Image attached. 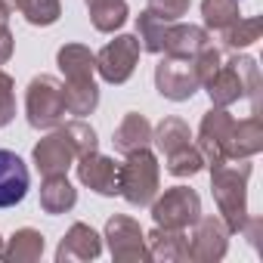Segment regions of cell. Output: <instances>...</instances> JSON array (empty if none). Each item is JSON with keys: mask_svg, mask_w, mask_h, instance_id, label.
<instances>
[{"mask_svg": "<svg viewBox=\"0 0 263 263\" xmlns=\"http://www.w3.org/2000/svg\"><path fill=\"white\" fill-rule=\"evenodd\" d=\"M111 143H115V152H121V155H130V152H137V149H146L152 143V124L140 111H130L115 127Z\"/></svg>", "mask_w": 263, "mask_h": 263, "instance_id": "17", "label": "cell"}, {"mask_svg": "<svg viewBox=\"0 0 263 263\" xmlns=\"http://www.w3.org/2000/svg\"><path fill=\"white\" fill-rule=\"evenodd\" d=\"M7 4H10V7H16V10H19V13H22V10H25V7H28V4H31V0H7Z\"/></svg>", "mask_w": 263, "mask_h": 263, "instance_id": "34", "label": "cell"}, {"mask_svg": "<svg viewBox=\"0 0 263 263\" xmlns=\"http://www.w3.org/2000/svg\"><path fill=\"white\" fill-rule=\"evenodd\" d=\"M10 10H13V7L7 4V0H0V22H7V19H10Z\"/></svg>", "mask_w": 263, "mask_h": 263, "instance_id": "33", "label": "cell"}, {"mask_svg": "<svg viewBox=\"0 0 263 263\" xmlns=\"http://www.w3.org/2000/svg\"><path fill=\"white\" fill-rule=\"evenodd\" d=\"M238 4H241V0H201V16H204V25H208V28H214V31L229 28L235 19H241Z\"/></svg>", "mask_w": 263, "mask_h": 263, "instance_id": "25", "label": "cell"}, {"mask_svg": "<svg viewBox=\"0 0 263 263\" xmlns=\"http://www.w3.org/2000/svg\"><path fill=\"white\" fill-rule=\"evenodd\" d=\"M263 34V19L260 16H251V19H235L229 28L220 31V41L226 50H245L251 44H257Z\"/></svg>", "mask_w": 263, "mask_h": 263, "instance_id": "23", "label": "cell"}, {"mask_svg": "<svg viewBox=\"0 0 263 263\" xmlns=\"http://www.w3.org/2000/svg\"><path fill=\"white\" fill-rule=\"evenodd\" d=\"M59 71L65 78V105L68 115H93L99 105V87L93 81L96 53L84 44H65L56 53Z\"/></svg>", "mask_w": 263, "mask_h": 263, "instance_id": "1", "label": "cell"}, {"mask_svg": "<svg viewBox=\"0 0 263 263\" xmlns=\"http://www.w3.org/2000/svg\"><path fill=\"white\" fill-rule=\"evenodd\" d=\"M59 130H62V137L71 143V149H74L78 158L87 155V152H96V146H99L96 130H93L90 124H84V121H68V124H62Z\"/></svg>", "mask_w": 263, "mask_h": 263, "instance_id": "27", "label": "cell"}, {"mask_svg": "<svg viewBox=\"0 0 263 263\" xmlns=\"http://www.w3.org/2000/svg\"><path fill=\"white\" fill-rule=\"evenodd\" d=\"M149 208H152L155 226H164V229H189L201 217V198L189 186H174L164 195H155Z\"/></svg>", "mask_w": 263, "mask_h": 263, "instance_id": "7", "label": "cell"}, {"mask_svg": "<svg viewBox=\"0 0 263 263\" xmlns=\"http://www.w3.org/2000/svg\"><path fill=\"white\" fill-rule=\"evenodd\" d=\"M155 87L164 99L171 102H186L195 96V90L201 87L198 74H195V65L192 59H174V56H164L158 65H155Z\"/></svg>", "mask_w": 263, "mask_h": 263, "instance_id": "10", "label": "cell"}, {"mask_svg": "<svg viewBox=\"0 0 263 263\" xmlns=\"http://www.w3.org/2000/svg\"><path fill=\"white\" fill-rule=\"evenodd\" d=\"M171 22H161L158 16H152L149 10L137 16V41L146 53H161L164 50V31Z\"/></svg>", "mask_w": 263, "mask_h": 263, "instance_id": "24", "label": "cell"}, {"mask_svg": "<svg viewBox=\"0 0 263 263\" xmlns=\"http://www.w3.org/2000/svg\"><path fill=\"white\" fill-rule=\"evenodd\" d=\"M105 241H108L111 257L121 260V263H146V260H152V254L146 248V232L140 229V223L134 217L115 214L105 223Z\"/></svg>", "mask_w": 263, "mask_h": 263, "instance_id": "9", "label": "cell"}, {"mask_svg": "<svg viewBox=\"0 0 263 263\" xmlns=\"http://www.w3.org/2000/svg\"><path fill=\"white\" fill-rule=\"evenodd\" d=\"M192 7V0H149L146 10L152 16H158L161 22H180Z\"/></svg>", "mask_w": 263, "mask_h": 263, "instance_id": "29", "label": "cell"}, {"mask_svg": "<svg viewBox=\"0 0 263 263\" xmlns=\"http://www.w3.org/2000/svg\"><path fill=\"white\" fill-rule=\"evenodd\" d=\"M0 254H4V238H0Z\"/></svg>", "mask_w": 263, "mask_h": 263, "instance_id": "35", "label": "cell"}, {"mask_svg": "<svg viewBox=\"0 0 263 263\" xmlns=\"http://www.w3.org/2000/svg\"><path fill=\"white\" fill-rule=\"evenodd\" d=\"M220 62H223V56H220V50H217V47H211V44L192 56V65H195V74H198L201 87H204V84H208V78L220 68Z\"/></svg>", "mask_w": 263, "mask_h": 263, "instance_id": "31", "label": "cell"}, {"mask_svg": "<svg viewBox=\"0 0 263 263\" xmlns=\"http://www.w3.org/2000/svg\"><path fill=\"white\" fill-rule=\"evenodd\" d=\"M208 96L214 105L220 108H229L232 102L238 99H251V111H260L257 108V96H260V68H257V59L251 56H235L229 62H220V68L208 78L204 84Z\"/></svg>", "mask_w": 263, "mask_h": 263, "instance_id": "3", "label": "cell"}, {"mask_svg": "<svg viewBox=\"0 0 263 263\" xmlns=\"http://www.w3.org/2000/svg\"><path fill=\"white\" fill-rule=\"evenodd\" d=\"M146 248L152 254V260H189V238H186V229H164V226H155L149 235H146Z\"/></svg>", "mask_w": 263, "mask_h": 263, "instance_id": "18", "label": "cell"}, {"mask_svg": "<svg viewBox=\"0 0 263 263\" xmlns=\"http://www.w3.org/2000/svg\"><path fill=\"white\" fill-rule=\"evenodd\" d=\"M87 10H90V22H93V28L102 31V34L118 31V28L127 22V16H130V10H127L124 0H90Z\"/></svg>", "mask_w": 263, "mask_h": 263, "instance_id": "21", "label": "cell"}, {"mask_svg": "<svg viewBox=\"0 0 263 263\" xmlns=\"http://www.w3.org/2000/svg\"><path fill=\"white\" fill-rule=\"evenodd\" d=\"M140 41L137 34H118L96 53V71L105 84H124L130 81L137 62H140Z\"/></svg>", "mask_w": 263, "mask_h": 263, "instance_id": "8", "label": "cell"}, {"mask_svg": "<svg viewBox=\"0 0 263 263\" xmlns=\"http://www.w3.org/2000/svg\"><path fill=\"white\" fill-rule=\"evenodd\" d=\"M232 140H235V118L226 111V108H220V105H214L204 118H201V124H198V152H201V158H204V164L208 167H217V164H223V161H235V155H232Z\"/></svg>", "mask_w": 263, "mask_h": 263, "instance_id": "6", "label": "cell"}, {"mask_svg": "<svg viewBox=\"0 0 263 263\" xmlns=\"http://www.w3.org/2000/svg\"><path fill=\"white\" fill-rule=\"evenodd\" d=\"M16 118V81L0 68V127Z\"/></svg>", "mask_w": 263, "mask_h": 263, "instance_id": "30", "label": "cell"}, {"mask_svg": "<svg viewBox=\"0 0 263 263\" xmlns=\"http://www.w3.org/2000/svg\"><path fill=\"white\" fill-rule=\"evenodd\" d=\"M161 189V167L158 158L146 149L130 152L124 164H118V195L134 204V208H149Z\"/></svg>", "mask_w": 263, "mask_h": 263, "instance_id": "4", "label": "cell"}, {"mask_svg": "<svg viewBox=\"0 0 263 263\" xmlns=\"http://www.w3.org/2000/svg\"><path fill=\"white\" fill-rule=\"evenodd\" d=\"M248 180H251V161H223L211 167V192L220 208V220L229 232H241L251 211H248Z\"/></svg>", "mask_w": 263, "mask_h": 263, "instance_id": "2", "label": "cell"}, {"mask_svg": "<svg viewBox=\"0 0 263 263\" xmlns=\"http://www.w3.org/2000/svg\"><path fill=\"white\" fill-rule=\"evenodd\" d=\"M229 229L220 217H198L192 223V232H186L189 238V260L198 263H217L226 257L229 248Z\"/></svg>", "mask_w": 263, "mask_h": 263, "instance_id": "11", "label": "cell"}, {"mask_svg": "<svg viewBox=\"0 0 263 263\" xmlns=\"http://www.w3.org/2000/svg\"><path fill=\"white\" fill-rule=\"evenodd\" d=\"M211 44V34L201 28V25H183V22H171L167 31H164V56H174V59H192L198 50H204Z\"/></svg>", "mask_w": 263, "mask_h": 263, "instance_id": "16", "label": "cell"}, {"mask_svg": "<svg viewBox=\"0 0 263 263\" xmlns=\"http://www.w3.org/2000/svg\"><path fill=\"white\" fill-rule=\"evenodd\" d=\"M152 143L158 146L161 155H171V152H177V149L192 143V130H189V124L183 118H164L152 130Z\"/></svg>", "mask_w": 263, "mask_h": 263, "instance_id": "22", "label": "cell"}, {"mask_svg": "<svg viewBox=\"0 0 263 263\" xmlns=\"http://www.w3.org/2000/svg\"><path fill=\"white\" fill-rule=\"evenodd\" d=\"M13 44H16V41H13L7 22H0V65L10 62V56H13Z\"/></svg>", "mask_w": 263, "mask_h": 263, "instance_id": "32", "label": "cell"}, {"mask_svg": "<svg viewBox=\"0 0 263 263\" xmlns=\"http://www.w3.org/2000/svg\"><path fill=\"white\" fill-rule=\"evenodd\" d=\"M84 4H90V0H84Z\"/></svg>", "mask_w": 263, "mask_h": 263, "instance_id": "36", "label": "cell"}, {"mask_svg": "<svg viewBox=\"0 0 263 263\" xmlns=\"http://www.w3.org/2000/svg\"><path fill=\"white\" fill-rule=\"evenodd\" d=\"M31 186V174L16 152L0 149V208H16Z\"/></svg>", "mask_w": 263, "mask_h": 263, "instance_id": "13", "label": "cell"}, {"mask_svg": "<svg viewBox=\"0 0 263 263\" xmlns=\"http://www.w3.org/2000/svg\"><path fill=\"white\" fill-rule=\"evenodd\" d=\"M41 257H44V235L31 226L16 229L10 245H4V254H0V260L7 263H34Z\"/></svg>", "mask_w": 263, "mask_h": 263, "instance_id": "20", "label": "cell"}, {"mask_svg": "<svg viewBox=\"0 0 263 263\" xmlns=\"http://www.w3.org/2000/svg\"><path fill=\"white\" fill-rule=\"evenodd\" d=\"M31 158H34V167H37V174H41V177H56V174H65V171L78 161V155H74L71 143L62 137V130H56V134L44 137V140L34 146Z\"/></svg>", "mask_w": 263, "mask_h": 263, "instance_id": "12", "label": "cell"}, {"mask_svg": "<svg viewBox=\"0 0 263 263\" xmlns=\"http://www.w3.org/2000/svg\"><path fill=\"white\" fill-rule=\"evenodd\" d=\"M68 105H65V84L56 81L53 74H37L31 78L25 90V115L34 130H53L62 124Z\"/></svg>", "mask_w": 263, "mask_h": 263, "instance_id": "5", "label": "cell"}, {"mask_svg": "<svg viewBox=\"0 0 263 263\" xmlns=\"http://www.w3.org/2000/svg\"><path fill=\"white\" fill-rule=\"evenodd\" d=\"M78 204V189L65 180V174H56V177H44V186H41V208L47 214H68L71 208Z\"/></svg>", "mask_w": 263, "mask_h": 263, "instance_id": "19", "label": "cell"}, {"mask_svg": "<svg viewBox=\"0 0 263 263\" xmlns=\"http://www.w3.org/2000/svg\"><path fill=\"white\" fill-rule=\"evenodd\" d=\"M78 180L96 195H118V164L108 155L87 152L78 158Z\"/></svg>", "mask_w": 263, "mask_h": 263, "instance_id": "14", "label": "cell"}, {"mask_svg": "<svg viewBox=\"0 0 263 263\" xmlns=\"http://www.w3.org/2000/svg\"><path fill=\"white\" fill-rule=\"evenodd\" d=\"M164 158H167V174L171 177H195L204 167V158H201V152L192 143L177 149V152H171V155H164Z\"/></svg>", "mask_w": 263, "mask_h": 263, "instance_id": "26", "label": "cell"}, {"mask_svg": "<svg viewBox=\"0 0 263 263\" xmlns=\"http://www.w3.org/2000/svg\"><path fill=\"white\" fill-rule=\"evenodd\" d=\"M22 16H25L31 25L47 28V25L59 22V16H62V4H59V0H31V4L22 10Z\"/></svg>", "mask_w": 263, "mask_h": 263, "instance_id": "28", "label": "cell"}, {"mask_svg": "<svg viewBox=\"0 0 263 263\" xmlns=\"http://www.w3.org/2000/svg\"><path fill=\"white\" fill-rule=\"evenodd\" d=\"M102 254V238L96 235L93 226L74 223L65 238L56 248V263H81V260H96Z\"/></svg>", "mask_w": 263, "mask_h": 263, "instance_id": "15", "label": "cell"}]
</instances>
